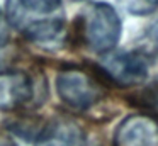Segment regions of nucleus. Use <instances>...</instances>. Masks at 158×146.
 Wrapping results in <instances>:
<instances>
[{
    "label": "nucleus",
    "mask_w": 158,
    "mask_h": 146,
    "mask_svg": "<svg viewBox=\"0 0 158 146\" xmlns=\"http://www.w3.org/2000/svg\"><path fill=\"white\" fill-rule=\"evenodd\" d=\"M80 36L95 53L110 51L117 44L123 24L116 9L106 2L90 3L78 15Z\"/></svg>",
    "instance_id": "obj_1"
},
{
    "label": "nucleus",
    "mask_w": 158,
    "mask_h": 146,
    "mask_svg": "<svg viewBox=\"0 0 158 146\" xmlns=\"http://www.w3.org/2000/svg\"><path fill=\"white\" fill-rule=\"evenodd\" d=\"M48 95V83L43 77L34 78L26 71H9L0 75V109L19 111L22 107L39 105Z\"/></svg>",
    "instance_id": "obj_2"
},
{
    "label": "nucleus",
    "mask_w": 158,
    "mask_h": 146,
    "mask_svg": "<svg viewBox=\"0 0 158 146\" xmlns=\"http://www.w3.org/2000/svg\"><path fill=\"white\" fill-rule=\"evenodd\" d=\"M58 95L68 107L75 111H87L102 100L104 88L94 77L82 70H63L56 77Z\"/></svg>",
    "instance_id": "obj_3"
},
{
    "label": "nucleus",
    "mask_w": 158,
    "mask_h": 146,
    "mask_svg": "<svg viewBox=\"0 0 158 146\" xmlns=\"http://www.w3.org/2000/svg\"><path fill=\"white\" fill-rule=\"evenodd\" d=\"M100 71L109 81L121 87H131L146 80L148 63L146 56L139 53H110L102 58Z\"/></svg>",
    "instance_id": "obj_4"
},
{
    "label": "nucleus",
    "mask_w": 158,
    "mask_h": 146,
    "mask_svg": "<svg viewBox=\"0 0 158 146\" xmlns=\"http://www.w3.org/2000/svg\"><path fill=\"white\" fill-rule=\"evenodd\" d=\"M112 146H158V117L131 114L117 126Z\"/></svg>",
    "instance_id": "obj_5"
},
{
    "label": "nucleus",
    "mask_w": 158,
    "mask_h": 146,
    "mask_svg": "<svg viewBox=\"0 0 158 146\" xmlns=\"http://www.w3.org/2000/svg\"><path fill=\"white\" fill-rule=\"evenodd\" d=\"M87 138L78 122L70 117H56L39 132L34 146H85Z\"/></svg>",
    "instance_id": "obj_6"
},
{
    "label": "nucleus",
    "mask_w": 158,
    "mask_h": 146,
    "mask_svg": "<svg viewBox=\"0 0 158 146\" xmlns=\"http://www.w3.org/2000/svg\"><path fill=\"white\" fill-rule=\"evenodd\" d=\"M24 36L36 44H51L60 39L65 31V20L63 17H49L29 22L24 27Z\"/></svg>",
    "instance_id": "obj_7"
},
{
    "label": "nucleus",
    "mask_w": 158,
    "mask_h": 146,
    "mask_svg": "<svg viewBox=\"0 0 158 146\" xmlns=\"http://www.w3.org/2000/svg\"><path fill=\"white\" fill-rule=\"evenodd\" d=\"M61 0H7V17L15 27L22 26L26 14H51L60 9Z\"/></svg>",
    "instance_id": "obj_8"
},
{
    "label": "nucleus",
    "mask_w": 158,
    "mask_h": 146,
    "mask_svg": "<svg viewBox=\"0 0 158 146\" xmlns=\"http://www.w3.org/2000/svg\"><path fill=\"white\" fill-rule=\"evenodd\" d=\"M19 60V49L14 43L5 39H0V75L14 71V66Z\"/></svg>",
    "instance_id": "obj_9"
},
{
    "label": "nucleus",
    "mask_w": 158,
    "mask_h": 146,
    "mask_svg": "<svg viewBox=\"0 0 158 146\" xmlns=\"http://www.w3.org/2000/svg\"><path fill=\"white\" fill-rule=\"evenodd\" d=\"M134 104L144 109H158V80L151 81L150 85L134 95Z\"/></svg>",
    "instance_id": "obj_10"
},
{
    "label": "nucleus",
    "mask_w": 158,
    "mask_h": 146,
    "mask_svg": "<svg viewBox=\"0 0 158 146\" xmlns=\"http://www.w3.org/2000/svg\"><path fill=\"white\" fill-rule=\"evenodd\" d=\"M124 7L131 14L143 15V14H150L156 9L158 0H124Z\"/></svg>",
    "instance_id": "obj_11"
},
{
    "label": "nucleus",
    "mask_w": 158,
    "mask_h": 146,
    "mask_svg": "<svg viewBox=\"0 0 158 146\" xmlns=\"http://www.w3.org/2000/svg\"><path fill=\"white\" fill-rule=\"evenodd\" d=\"M151 36H153L155 39H158V19L155 20V24L151 26Z\"/></svg>",
    "instance_id": "obj_12"
},
{
    "label": "nucleus",
    "mask_w": 158,
    "mask_h": 146,
    "mask_svg": "<svg viewBox=\"0 0 158 146\" xmlns=\"http://www.w3.org/2000/svg\"><path fill=\"white\" fill-rule=\"evenodd\" d=\"M0 146H15V144L10 141V139H7V138H2V136H0Z\"/></svg>",
    "instance_id": "obj_13"
},
{
    "label": "nucleus",
    "mask_w": 158,
    "mask_h": 146,
    "mask_svg": "<svg viewBox=\"0 0 158 146\" xmlns=\"http://www.w3.org/2000/svg\"><path fill=\"white\" fill-rule=\"evenodd\" d=\"M0 39H5V29H4V20H2V12H0Z\"/></svg>",
    "instance_id": "obj_14"
}]
</instances>
